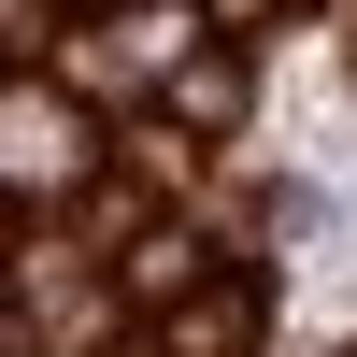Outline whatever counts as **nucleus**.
<instances>
[{"label":"nucleus","mask_w":357,"mask_h":357,"mask_svg":"<svg viewBox=\"0 0 357 357\" xmlns=\"http://www.w3.org/2000/svg\"><path fill=\"white\" fill-rule=\"evenodd\" d=\"M257 314H272V286H257V272H229V286H200V301L172 314L158 343H172V357H243V343H257Z\"/></svg>","instance_id":"f257e3e1"},{"label":"nucleus","mask_w":357,"mask_h":357,"mask_svg":"<svg viewBox=\"0 0 357 357\" xmlns=\"http://www.w3.org/2000/svg\"><path fill=\"white\" fill-rule=\"evenodd\" d=\"M186 272H200L186 243H129V301H172V286H186Z\"/></svg>","instance_id":"f03ea898"}]
</instances>
